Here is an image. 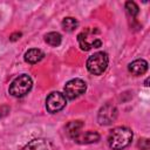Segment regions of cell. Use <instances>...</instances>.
Returning a JSON list of instances; mask_svg holds the SVG:
<instances>
[{"label":"cell","mask_w":150,"mask_h":150,"mask_svg":"<svg viewBox=\"0 0 150 150\" xmlns=\"http://www.w3.org/2000/svg\"><path fill=\"white\" fill-rule=\"evenodd\" d=\"M132 141V131L127 127H116L108 135V144L112 150H121Z\"/></svg>","instance_id":"cell-1"},{"label":"cell","mask_w":150,"mask_h":150,"mask_svg":"<svg viewBox=\"0 0 150 150\" xmlns=\"http://www.w3.org/2000/svg\"><path fill=\"white\" fill-rule=\"evenodd\" d=\"M100 30L96 28H87L77 35V41L82 50H89L91 48H98L102 46L101 39L97 36Z\"/></svg>","instance_id":"cell-2"},{"label":"cell","mask_w":150,"mask_h":150,"mask_svg":"<svg viewBox=\"0 0 150 150\" xmlns=\"http://www.w3.org/2000/svg\"><path fill=\"white\" fill-rule=\"evenodd\" d=\"M32 86H33V81L30 76H28L27 74L19 75L16 79L12 81L9 86V94L14 97H22L29 93Z\"/></svg>","instance_id":"cell-3"},{"label":"cell","mask_w":150,"mask_h":150,"mask_svg":"<svg viewBox=\"0 0 150 150\" xmlns=\"http://www.w3.org/2000/svg\"><path fill=\"white\" fill-rule=\"evenodd\" d=\"M108 55L104 52H98L89 56L87 60V69L94 75H101L108 67Z\"/></svg>","instance_id":"cell-4"},{"label":"cell","mask_w":150,"mask_h":150,"mask_svg":"<svg viewBox=\"0 0 150 150\" xmlns=\"http://www.w3.org/2000/svg\"><path fill=\"white\" fill-rule=\"evenodd\" d=\"M87 89V84L83 80L81 79H73L68 81L64 86V97L69 100H75L80 97L82 94H84Z\"/></svg>","instance_id":"cell-5"},{"label":"cell","mask_w":150,"mask_h":150,"mask_svg":"<svg viewBox=\"0 0 150 150\" xmlns=\"http://www.w3.org/2000/svg\"><path fill=\"white\" fill-rule=\"evenodd\" d=\"M66 107V97L59 91L50 93L46 98V109L50 114L59 112Z\"/></svg>","instance_id":"cell-6"},{"label":"cell","mask_w":150,"mask_h":150,"mask_svg":"<svg viewBox=\"0 0 150 150\" xmlns=\"http://www.w3.org/2000/svg\"><path fill=\"white\" fill-rule=\"evenodd\" d=\"M117 115H118L117 108L114 104L107 103L100 109L97 115V121L101 125H109L117 118Z\"/></svg>","instance_id":"cell-7"},{"label":"cell","mask_w":150,"mask_h":150,"mask_svg":"<svg viewBox=\"0 0 150 150\" xmlns=\"http://www.w3.org/2000/svg\"><path fill=\"white\" fill-rule=\"evenodd\" d=\"M82 128H83L82 121H71L66 125V134L68 135V137L75 141L81 135Z\"/></svg>","instance_id":"cell-8"},{"label":"cell","mask_w":150,"mask_h":150,"mask_svg":"<svg viewBox=\"0 0 150 150\" xmlns=\"http://www.w3.org/2000/svg\"><path fill=\"white\" fill-rule=\"evenodd\" d=\"M128 69L134 75H143L148 70V62L143 59H137L128 66Z\"/></svg>","instance_id":"cell-9"},{"label":"cell","mask_w":150,"mask_h":150,"mask_svg":"<svg viewBox=\"0 0 150 150\" xmlns=\"http://www.w3.org/2000/svg\"><path fill=\"white\" fill-rule=\"evenodd\" d=\"M45 56V53L41 50V49H38V48H32L29 50H27L25 53V61L27 63H30V64H35L38 62H40Z\"/></svg>","instance_id":"cell-10"},{"label":"cell","mask_w":150,"mask_h":150,"mask_svg":"<svg viewBox=\"0 0 150 150\" xmlns=\"http://www.w3.org/2000/svg\"><path fill=\"white\" fill-rule=\"evenodd\" d=\"M98 141H100V135L96 131H87L84 134L81 132V135L75 139V142L79 144H91Z\"/></svg>","instance_id":"cell-11"},{"label":"cell","mask_w":150,"mask_h":150,"mask_svg":"<svg viewBox=\"0 0 150 150\" xmlns=\"http://www.w3.org/2000/svg\"><path fill=\"white\" fill-rule=\"evenodd\" d=\"M21 150H48V144L42 138H36L27 143Z\"/></svg>","instance_id":"cell-12"},{"label":"cell","mask_w":150,"mask_h":150,"mask_svg":"<svg viewBox=\"0 0 150 150\" xmlns=\"http://www.w3.org/2000/svg\"><path fill=\"white\" fill-rule=\"evenodd\" d=\"M61 40H62V36H61V34L57 33V32H50V33H47V34L45 35V41H46L49 46H52V47H57V46H60Z\"/></svg>","instance_id":"cell-13"},{"label":"cell","mask_w":150,"mask_h":150,"mask_svg":"<svg viewBox=\"0 0 150 150\" xmlns=\"http://www.w3.org/2000/svg\"><path fill=\"white\" fill-rule=\"evenodd\" d=\"M62 28L66 30V32H73L76 29L79 22L75 18H71V16H68V18H64L62 20Z\"/></svg>","instance_id":"cell-14"},{"label":"cell","mask_w":150,"mask_h":150,"mask_svg":"<svg viewBox=\"0 0 150 150\" xmlns=\"http://www.w3.org/2000/svg\"><path fill=\"white\" fill-rule=\"evenodd\" d=\"M125 9H127V12H128L131 16H136V15L138 14V12H139L138 6H137L136 2H134V1H127V2H125Z\"/></svg>","instance_id":"cell-15"},{"label":"cell","mask_w":150,"mask_h":150,"mask_svg":"<svg viewBox=\"0 0 150 150\" xmlns=\"http://www.w3.org/2000/svg\"><path fill=\"white\" fill-rule=\"evenodd\" d=\"M137 145H138V148L141 150H148L149 146H150V142H149L148 138H142V139L138 141V144Z\"/></svg>","instance_id":"cell-16"},{"label":"cell","mask_w":150,"mask_h":150,"mask_svg":"<svg viewBox=\"0 0 150 150\" xmlns=\"http://www.w3.org/2000/svg\"><path fill=\"white\" fill-rule=\"evenodd\" d=\"M8 112H9V108L8 107H6V105H1L0 107V118L6 116Z\"/></svg>","instance_id":"cell-17"},{"label":"cell","mask_w":150,"mask_h":150,"mask_svg":"<svg viewBox=\"0 0 150 150\" xmlns=\"http://www.w3.org/2000/svg\"><path fill=\"white\" fill-rule=\"evenodd\" d=\"M21 35H22L21 33L16 32V33H14V34H12V35L9 36V40H11V41H16L18 39H20V36H21Z\"/></svg>","instance_id":"cell-18"},{"label":"cell","mask_w":150,"mask_h":150,"mask_svg":"<svg viewBox=\"0 0 150 150\" xmlns=\"http://www.w3.org/2000/svg\"><path fill=\"white\" fill-rule=\"evenodd\" d=\"M148 82H149V79H146V80H145V86H149V84H148Z\"/></svg>","instance_id":"cell-19"}]
</instances>
